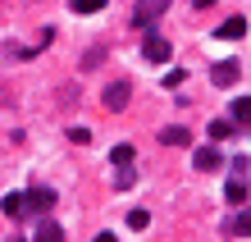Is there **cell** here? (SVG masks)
<instances>
[{
    "instance_id": "1",
    "label": "cell",
    "mask_w": 251,
    "mask_h": 242,
    "mask_svg": "<svg viewBox=\"0 0 251 242\" xmlns=\"http://www.w3.org/2000/svg\"><path fill=\"white\" fill-rule=\"evenodd\" d=\"M165 9H169V0H137V9H132V27H142V32H146Z\"/></svg>"
},
{
    "instance_id": "2",
    "label": "cell",
    "mask_w": 251,
    "mask_h": 242,
    "mask_svg": "<svg viewBox=\"0 0 251 242\" xmlns=\"http://www.w3.org/2000/svg\"><path fill=\"white\" fill-rule=\"evenodd\" d=\"M142 55L151 59V64H165V59L174 55V46H169V37H160V32H151V27H146V41H142Z\"/></svg>"
},
{
    "instance_id": "3",
    "label": "cell",
    "mask_w": 251,
    "mask_h": 242,
    "mask_svg": "<svg viewBox=\"0 0 251 242\" xmlns=\"http://www.w3.org/2000/svg\"><path fill=\"white\" fill-rule=\"evenodd\" d=\"M238 78H242V69H238V59H219V64L210 69V82H215V87H233Z\"/></svg>"
},
{
    "instance_id": "4",
    "label": "cell",
    "mask_w": 251,
    "mask_h": 242,
    "mask_svg": "<svg viewBox=\"0 0 251 242\" xmlns=\"http://www.w3.org/2000/svg\"><path fill=\"white\" fill-rule=\"evenodd\" d=\"M0 210H5L9 219H27L32 215V201H27V192H9L5 201H0Z\"/></svg>"
},
{
    "instance_id": "5",
    "label": "cell",
    "mask_w": 251,
    "mask_h": 242,
    "mask_svg": "<svg viewBox=\"0 0 251 242\" xmlns=\"http://www.w3.org/2000/svg\"><path fill=\"white\" fill-rule=\"evenodd\" d=\"M192 164H197V174H215L219 164H224V156H219L215 146H201L197 156H192Z\"/></svg>"
},
{
    "instance_id": "6",
    "label": "cell",
    "mask_w": 251,
    "mask_h": 242,
    "mask_svg": "<svg viewBox=\"0 0 251 242\" xmlns=\"http://www.w3.org/2000/svg\"><path fill=\"white\" fill-rule=\"evenodd\" d=\"M128 96H132V87H128V82H110V87H105V110L119 114L124 105H128Z\"/></svg>"
},
{
    "instance_id": "7",
    "label": "cell",
    "mask_w": 251,
    "mask_h": 242,
    "mask_svg": "<svg viewBox=\"0 0 251 242\" xmlns=\"http://www.w3.org/2000/svg\"><path fill=\"white\" fill-rule=\"evenodd\" d=\"M228 124L233 128H251V96H238L228 105Z\"/></svg>"
},
{
    "instance_id": "8",
    "label": "cell",
    "mask_w": 251,
    "mask_h": 242,
    "mask_svg": "<svg viewBox=\"0 0 251 242\" xmlns=\"http://www.w3.org/2000/svg\"><path fill=\"white\" fill-rule=\"evenodd\" d=\"M27 201H32V215H50V210H55V192L50 188H32Z\"/></svg>"
},
{
    "instance_id": "9",
    "label": "cell",
    "mask_w": 251,
    "mask_h": 242,
    "mask_svg": "<svg viewBox=\"0 0 251 242\" xmlns=\"http://www.w3.org/2000/svg\"><path fill=\"white\" fill-rule=\"evenodd\" d=\"M224 233L228 238H247L251 233V210H238L233 219H224Z\"/></svg>"
},
{
    "instance_id": "10",
    "label": "cell",
    "mask_w": 251,
    "mask_h": 242,
    "mask_svg": "<svg viewBox=\"0 0 251 242\" xmlns=\"http://www.w3.org/2000/svg\"><path fill=\"white\" fill-rule=\"evenodd\" d=\"M242 32H247V23H242V19H224V23L215 27V37H219V41H238Z\"/></svg>"
},
{
    "instance_id": "11",
    "label": "cell",
    "mask_w": 251,
    "mask_h": 242,
    "mask_svg": "<svg viewBox=\"0 0 251 242\" xmlns=\"http://www.w3.org/2000/svg\"><path fill=\"white\" fill-rule=\"evenodd\" d=\"M37 242H64V229H60V224H55V219H46V215H41V229H37Z\"/></svg>"
},
{
    "instance_id": "12",
    "label": "cell",
    "mask_w": 251,
    "mask_h": 242,
    "mask_svg": "<svg viewBox=\"0 0 251 242\" xmlns=\"http://www.w3.org/2000/svg\"><path fill=\"white\" fill-rule=\"evenodd\" d=\"M160 142H165V146H187V142H192V133L174 124V128H165V133H160Z\"/></svg>"
},
{
    "instance_id": "13",
    "label": "cell",
    "mask_w": 251,
    "mask_h": 242,
    "mask_svg": "<svg viewBox=\"0 0 251 242\" xmlns=\"http://www.w3.org/2000/svg\"><path fill=\"white\" fill-rule=\"evenodd\" d=\"M224 201H233V206H242V201H247V183H242V178L224 183Z\"/></svg>"
},
{
    "instance_id": "14",
    "label": "cell",
    "mask_w": 251,
    "mask_h": 242,
    "mask_svg": "<svg viewBox=\"0 0 251 242\" xmlns=\"http://www.w3.org/2000/svg\"><path fill=\"white\" fill-rule=\"evenodd\" d=\"M69 9L73 14H96V9H105V0H69Z\"/></svg>"
},
{
    "instance_id": "15",
    "label": "cell",
    "mask_w": 251,
    "mask_h": 242,
    "mask_svg": "<svg viewBox=\"0 0 251 242\" xmlns=\"http://www.w3.org/2000/svg\"><path fill=\"white\" fill-rule=\"evenodd\" d=\"M224 137H233V124L228 119H215L210 124V142H224Z\"/></svg>"
},
{
    "instance_id": "16",
    "label": "cell",
    "mask_w": 251,
    "mask_h": 242,
    "mask_svg": "<svg viewBox=\"0 0 251 242\" xmlns=\"http://www.w3.org/2000/svg\"><path fill=\"white\" fill-rule=\"evenodd\" d=\"M110 160H114V164H132V146H128V142L110 146Z\"/></svg>"
},
{
    "instance_id": "17",
    "label": "cell",
    "mask_w": 251,
    "mask_h": 242,
    "mask_svg": "<svg viewBox=\"0 0 251 242\" xmlns=\"http://www.w3.org/2000/svg\"><path fill=\"white\" fill-rule=\"evenodd\" d=\"M146 224H151V215H146V210H132V215H128V229H132V233H142Z\"/></svg>"
},
{
    "instance_id": "18",
    "label": "cell",
    "mask_w": 251,
    "mask_h": 242,
    "mask_svg": "<svg viewBox=\"0 0 251 242\" xmlns=\"http://www.w3.org/2000/svg\"><path fill=\"white\" fill-rule=\"evenodd\" d=\"M183 78H187L183 69H169V73H165V87H183Z\"/></svg>"
},
{
    "instance_id": "19",
    "label": "cell",
    "mask_w": 251,
    "mask_h": 242,
    "mask_svg": "<svg viewBox=\"0 0 251 242\" xmlns=\"http://www.w3.org/2000/svg\"><path fill=\"white\" fill-rule=\"evenodd\" d=\"M247 174H251V164H247V160L238 156V160H233V178H247Z\"/></svg>"
},
{
    "instance_id": "20",
    "label": "cell",
    "mask_w": 251,
    "mask_h": 242,
    "mask_svg": "<svg viewBox=\"0 0 251 242\" xmlns=\"http://www.w3.org/2000/svg\"><path fill=\"white\" fill-rule=\"evenodd\" d=\"M92 242H119V238H114V233H96Z\"/></svg>"
},
{
    "instance_id": "21",
    "label": "cell",
    "mask_w": 251,
    "mask_h": 242,
    "mask_svg": "<svg viewBox=\"0 0 251 242\" xmlns=\"http://www.w3.org/2000/svg\"><path fill=\"white\" fill-rule=\"evenodd\" d=\"M192 5H197V14H201V9H210V5H215V0H192Z\"/></svg>"
},
{
    "instance_id": "22",
    "label": "cell",
    "mask_w": 251,
    "mask_h": 242,
    "mask_svg": "<svg viewBox=\"0 0 251 242\" xmlns=\"http://www.w3.org/2000/svg\"><path fill=\"white\" fill-rule=\"evenodd\" d=\"M9 242H23V238H9Z\"/></svg>"
}]
</instances>
